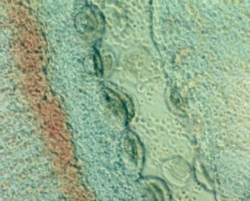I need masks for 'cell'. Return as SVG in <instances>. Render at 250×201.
Returning <instances> with one entry per match:
<instances>
[{"mask_svg": "<svg viewBox=\"0 0 250 201\" xmlns=\"http://www.w3.org/2000/svg\"><path fill=\"white\" fill-rule=\"evenodd\" d=\"M124 147L125 151L128 158L131 160L132 163L136 167L142 165L144 161V148L137 136L129 132L124 137Z\"/></svg>", "mask_w": 250, "mask_h": 201, "instance_id": "6da1fadb", "label": "cell"}, {"mask_svg": "<svg viewBox=\"0 0 250 201\" xmlns=\"http://www.w3.org/2000/svg\"><path fill=\"white\" fill-rule=\"evenodd\" d=\"M144 188L147 189V192L150 195L153 196L152 200L157 201H169V191L167 189V186L158 179L145 180Z\"/></svg>", "mask_w": 250, "mask_h": 201, "instance_id": "7a4b0ae2", "label": "cell"}, {"mask_svg": "<svg viewBox=\"0 0 250 201\" xmlns=\"http://www.w3.org/2000/svg\"><path fill=\"white\" fill-rule=\"evenodd\" d=\"M77 29L83 34H91L97 26V18L94 11H83L80 13L76 18Z\"/></svg>", "mask_w": 250, "mask_h": 201, "instance_id": "3957f363", "label": "cell"}, {"mask_svg": "<svg viewBox=\"0 0 250 201\" xmlns=\"http://www.w3.org/2000/svg\"><path fill=\"white\" fill-rule=\"evenodd\" d=\"M93 63H94L95 75L98 76H103L104 74V61L100 56V53L95 50L93 56Z\"/></svg>", "mask_w": 250, "mask_h": 201, "instance_id": "277c9868", "label": "cell"}]
</instances>
